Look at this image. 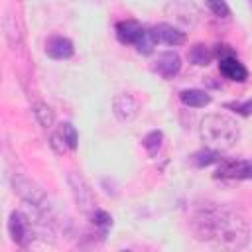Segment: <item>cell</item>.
<instances>
[{
	"label": "cell",
	"mask_w": 252,
	"mask_h": 252,
	"mask_svg": "<svg viewBox=\"0 0 252 252\" xmlns=\"http://www.w3.org/2000/svg\"><path fill=\"white\" fill-rule=\"evenodd\" d=\"M217 179H252V159H222L215 171Z\"/></svg>",
	"instance_id": "52a82bcc"
},
{
	"label": "cell",
	"mask_w": 252,
	"mask_h": 252,
	"mask_svg": "<svg viewBox=\"0 0 252 252\" xmlns=\"http://www.w3.org/2000/svg\"><path fill=\"white\" fill-rule=\"evenodd\" d=\"M142 146L146 148V152H148L150 156H156V154L161 150V146H163V132H161V130H152V132H148V134L142 138Z\"/></svg>",
	"instance_id": "e0dca14e"
},
{
	"label": "cell",
	"mask_w": 252,
	"mask_h": 252,
	"mask_svg": "<svg viewBox=\"0 0 252 252\" xmlns=\"http://www.w3.org/2000/svg\"><path fill=\"white\" fill-rule=\"evenodd\" d=\"M49 146H51L57 154H63L65 150H69V148H67V144H65V138H63L61 128H59L57 132H53V134H51V138H49Z\"/></svg>",
	"instance_id": "603a6c76"
},
{
	"label": "cell",
	"mask_w": 252,
	"mask_h": 252,
	"mask_svg": "<svg viewBox=\"0 0 252 252\" xmlns=\"http://www.w3.org/2000/svg\"><path fill=\"white\" fill-rule=\"evenodd\" d=\"M73 53H75L73 41L65 35H51L45 41V55L55 61H67L73 57Z\"/></svg>",
	"instance_id": "30bf717a"
},
{
	"label": "cell",
	"mask_w": 252,
	"mask_h": 252,
	"mask_svg": "<svg viewBox=\"0 0 252 252\" xmlns=\"http://www.w3.org/2000/svg\"><path fill=\"white\" fill-rule=\"evenodd\" d=\"M215 57H219V71H220V75L224 79L234 81V83H244L248 79V69L234 55L230 45H217Z\"/></svg>",
	"instance_id": "277c9868"
},
{
	"label": "cell",
	"mask_w": 252,
	"mask_h": 252,
	"mask_svg": "<svg viewBox=\"0 0 252 252\" xmlns=\"http://www.w3.org/2000/svg\"><path fill=\"white\" fill-rule=\"evenodd\" d=\"M220 161V152L219 150H213V148H207L205 150H199L197 154H193V163L197 167H207L211 163H217Z\"/></svg>",
	"instance_id": "ac0fdd59"
},
{
	"label": "cell",
	"mask_w": 252,
	"mask_h": 252,
	"mask_svg": "<svg viewBox=\"0 0 252 252\" xmlns=\"http://www.w3.org/2000/svg\"><path fill=\"white\" fill-rule=\"evenodd\" d=\"M91 220H93L94 228H98L100 238H104V236H106V232L112 228V217H110L106 211L98 209V207H96V209L91 213Z\"/></svg>",
	"instance_id": "9a60e30c"
},
{
	"label": "cell",
	"mask_w": 252,
	"mask_h": 252,
	"mask_svg": "<svg viewBox=\"0 0 252 252\" xmlns=\"http://www.w3.org/2000/svg\"><path fill=\"white\" fill-rule=\"evenodd\" d=\"M8 232L14 244L28 248L32 246V240L35 236V224L32 222V219L22 213V211H12L8 217Z\"/></svg>",
	"instance_id": "5b68a950"
},
{
	"label": "cell",
	"mask_w": 252,
	"mask_h": 252,
	"mask_svg": "<svg viewBox=\"0 0 252 252\" xmlns=\"http://www.w3.org/2000/svg\"><path fill=\"white\" fill-rule=\"evenodd\" d=\"M154 71L163 79H173L181 71V57L175 51H161L154 61Z\"/></svg>",
	"instance_id": "7c38bea8"
},
{
	"label": "cell",
	"mask_w": 252,
	"mask_h": 252,
	"mask_svg": "<svg viewBox=\"0 0 252 252\" xmlns=\"http://www.w3.org/2000/svg\"><path fill=\"white\" fill-rule=\"evenodd\" d=\"M248 2H250V6H252V0H248Z\"/></svg>",
	"instance_id": "cb8c5ba5"
},
{
	"label": "cell",
	"mask_w": 252,
	"mask_h": 252,
	"mask_svg": "<svg viewBox=\"0 0 252 252\" xmlns=\"http://www.w3.org/2000/svg\"><path fill=\"white\" fill-rule=\"evenodd\" d=\"M61 132H63V138H65V144L69 150H77V144H79V136H77V130L71 122H63L61 124Z\"/></svg>",
	"instance_id": "ffe728a7"
},
{
	"label": "cell",
	"mask_w": 252,
	"mask_h": 252,
	"mask_svg": "<svg viewBox=\"0 0 252 252\" xmlns=\"http://www.w3.org/2000/svg\"><path fill=\"white\" fill-rule=\"evenodd\" d=\"M189 226L199 242L213 248H244L250 238L248 222L238 211L209 201L197 205L191 211Z\"/></svg>",
	"instance_id": "6da1fadb"
},
{
	"label": "cell",
	"mask_w": 252,
	"mask_h": 252,
	"mask_svg": "<svg viewBox=\"0 0 252 252\" xmlns=\"http://www.w3.org/2000/svg\"><path fill=\"white\" fill-rule=\"evenodd\" d=\"M33 116H35V120H37L43 128H51L53 122H55V114H53L51 106L45 104V102H35V104H33Z\"/></svg>",
	"instance_id": "2e32d148"
},
{
	"label": "cell",
	"mask_w": 252,
	"mask_h": 252,
	"mask_svg": "<svg viewBox=\"0 0 252 252\" xmlns=\"http://www.w3.org/2000/svg\"><path fill=\"white\" fill-rule=\"evenodd\" d=\"M150 32H152L156 43H163V45H171V47L185 43V32L173 24L161 22V24H156L154 28H150Z\"/></svg>",
	"instance_id": "9c48e42d"
},
{
	"label": "cell",
	"mask_w": 252,
	"mask_h": 252,
	"mask_svg": "<svg viewBox=\"0 0 252 252\" xmlns=\"http://www.w3.org/2000/svg\"><path fill=\"white\" fill-rule=\"evenodd\" d=\"M144 32H146V28L136 20H120L114 26L116 39L120 43H124V45H136V41L142 37Z\"/></svg>",
	"instance_id": "8fae6325"
},
{
	"label": "cell",
	"mask_w": 252,
	"mask_h": 252,
	"mask_svg": "<svg viewBox=\"0 0 252 252\" xmlns=\"http://www.w3.org/2000/svg\"><path fill=\"white\" fill-rule=\"evenodd\" d=\"M179 100L181 104L189 106V108H205L207 104H211V94L203 89H183L179 93Z\"/></svg>",
	"instance_id": "4fadbf2b"
},
{
	"label": "cell",
	"mask_w": 252,
	"mask_h": 252,
	"mask_svg": "<svg viewBox=\"0 0 252 252\" xmlns=\"http://www.w3.org/2000/svg\"><path fill=\"white\" fill-rule=\"evenodd\" d=\"M222 106L228 108V110H232V112H236V114H240V116H250V114H252V98H248V100L224 102Z\"/></svg>",
	"instance_id": "44dd1931"
},
{
	"label": "cell",
	"mask_w": 252,
	"mask_h": 252,
	"mask_svg": "<svg viewBox=\"0 0 252 252\" xmlns=\"http://www.w3.org/2000/svg\"><path fill=\"white\" fill-rule=\"evenodd\" d=\"M205 4L217 18H228L230 16V8H228L226 0H205Z\"/></svg>",
	"instance_id": "7402d4cb"
},
{
	"label": "cell",
	"mask_w": 252,
	"mask_h": 252,
	"mask_svg": "<svg viewBox=\"0 0 252 252\" xmlns=\"http://www.w3.org/2000/svg\"><path fill=\"white\" fill-rule=\"evenodd\" d=\"M67 185L71 187V193H73V199L77 203V207L81 209V213L85 215H91L96 205H94V195H93V189L89 187V183L85 181V177L77 171H69L67 173Z\"/></svg>",
	"instance_id": "8992f818"
},
{
	"label": "cell",
	"mask_w": 252,
	"mask_h": 252,
	"mask_svg": "<svg viewBox=\"0 0 252 252\" xmlns=\"http://www.w3.org/2000/svg\"><path fill=\"white\" fill-rule=\"evenodd\" d=\"M12 187H14V193H18L22 197V201L33 209V213H37V215H41L49 220L51 203L47 199V193L33 179H30L22 173H14L12 175Z\"/></svg>",
	"instance_id": "3957f363"
},
{
	"label": "cell",
	"mask_w": 252,
	"mask_h": 252,
	"mask_svg": "<svg viewBox=\"0 0 252 252\" xmlns=\"http://www.w3.org/2000/svg\"><path fill=\"white\" fill-rule=\"evenodd\" d=\"M154 47H156L154 35H152V32H150V30H146V32L142 33V37L136 41V51H138V53H142V55H150V53L154 51Z\"/></svg>",
	"instance_id": "d6986e66"
},
{
	"label": "cell",
	"mask_w": 252,
	"mask_h": 252,
	"mask_svg": "<svg viewBox=\"0 0 252 252\" xmlns=\"http://www.w3.org/2000/svg\"><path fill=\"white\" fill-rule=\"evenodd\" d=\"M199 136H201V140L205 142L207 148L224 152V150H230L238 142L240 124L228 114L213 112V114H207L201 120Z\"/></svg>",
	"instance_id": "7a4b0ae2"
},
{
	"label": "cell",
	"mask_w": 252,
	"mask_h": 252,
	"mask_svg": "<svg viewBox=\"0 0 252 252\" xmlns=\"http://www.w3.org/2000/svg\"><path fill=\"white\" fill-rule=\"evenodd\" d=\"M138 110H140V104L130 93H118L112 98V114L122 124L132 122L138 116Z\"/></svg>",
	"instance_id": "ba28073f"
},
{
	"label": "cell",
	"mask_w": 252,
	"mask_h": 252,
	"mask_svg": "<svg viewBox=\"0 0 252 252\" xmlns=\"http://www.w3.org/2000/svg\"><path fill=\"white\" fill-rule=\"evenodd\" d=\"M215 57V49L205 43H193L187 51V59L197 67H207Z\"/></svg>",
	"instance_id": "5bb4252c"
}]
</instances>
